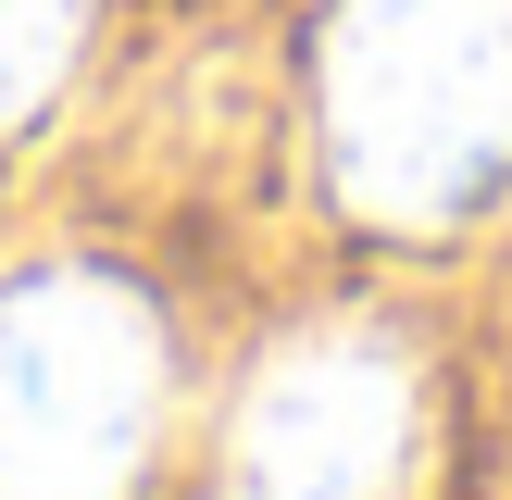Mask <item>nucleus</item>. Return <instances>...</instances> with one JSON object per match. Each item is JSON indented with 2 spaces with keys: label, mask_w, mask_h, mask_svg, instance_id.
Instances as JSON below:
<instances>
[{
  "label": "nucleus",
  "mask_w": 512,
  "mask_h": 500,
  "mask_svg": "<svg viewBox=\"0 0 512 500\" xmlns=\"http://www.w3.org/2000/svg\"><path fill=\"white\" fill-rule=\"evenodd\" d=\"M163 425V325L113 275L0 288V500H113Z\"/></svg>",
  "instance_id": "f03ea898"
},
{
  "label": "nucleus",
  "mask_w": 512,
  "mask_h": 500,
  "mask_svg": "<svg viewBox=\"0 0 512 500\" xmlns=\"http://www.w3.org/2000/svg\"><path fill=\"white\" fill-rule=\"evenodd\" d=\"M400 450H413V363L363 325L300 338L238 413L225 500H388Z\"/></svg>",
  "instance_id": "7ed1b4c3"
},
{
  "label": "nucleus",
  "mask_w": 512,
  "mask_h": 500,
  "mask_svg": "<svg viewBox=\"0 0 512 500\" xmlns=\"http://www.w3.org/2000/svg\"><path fill=\"white\" fill-rule=\"evenodd\" d=\"M75 25H88V0H0V125L75 63Z\"/></svg>",
  "instance_id": "20e7f679"
},
{
  "label": "nucleus",
  "mask_w": 512,
  "mask_h": 500,
  "mask_svg": "<svg viewBox=\"0 0 512 500\" xmlns=\"http://www.w3.org/2000/svg\"><path fill=\"white\" fill-rule=\"evenodd\" d=\"M338 188L388 225H450L512 175V0H350L325 38Z\"/></svg>",
  "instance_id": "f257e3e1"
}]
</instances>
